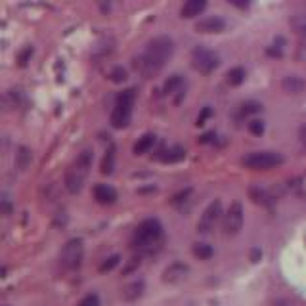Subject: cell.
<instances>
[{
  "mask_svg": "<svg viewBox=\"0 0 306 306\" xmlns=\"http://www.w3.org/2000/svg\"><path fill=\"white\" fill-rule=\"evenodd\" d=\"M174 52V42L171 37H155L144 50V54L134 58V69L140 73L144 79L157 77L165 63L171 60Z\"/></svg>",
  "mask_w": 306,
  "mask_h": 306,
  "instance_id": "1",
  "label": "cell"
},
{
  "mask_svg": "<svg viewBox=\"0 0 306 306\" xmlns=\"http://www.w3.org/2000/svg\"><path fill=\"white\" fill-rule=\"evenodd\" d=\"M163 239V226L157 218H146L140 222L132 236V247L140 253H151Z\"/></svg>",
  "mask_w": 306,
  "mask_h": 306,
  "instance_id": "2",
  "label": "cell"
},
{
  "mask_svg": "<svg viewBox=\"0 0 306 306\" xmlns=\"http://www.w3.org/2000/svg\"><path fill=\"white\" fill-rule=\"evenodd\" d=\"M92 161H94V151L92 149H85V151L79 153V157L73 161V165L67 169V173H65V188H67L69 193H79L82 189L88 173H90Z\"/></svg>",
  "mask_w": 306,
  "mask_h": 306,
  "instance_id": "3",
  "label": "cell"
},
{
  "mask_svg": "<svg viewBox=\"0 0 306 306\" xmlns=\"http://www.w3.org/2000/svg\"><path fill=\"white\" fill-rule=\"evenodd\" d=\"M134 90H123L117 96V102H115V109L111 111V126L113 128H125L130 125V119H132V105H134Z\"/></svg>",
  "mask_w": 306,
  "mask_h": 306,
  "instance_id": "4",
  "label": "cell"
},
{
  "mask_svg": "<svg viewBox=\"0 0 306 306\" xmlns=\"http://www.w3.org/2000/svg\"><path fill=\"white\" fill-rule=\"evenodd\" d=\"M283 155L275 153V151H255L243 157V165L251 171H270L275 166L283 165Z\"/></svg>",
  "mask_w": 306,
  "mask_h": 306,
  "instance_id": "5",
  "label": "cell"
},
{
  "mask_svg": "<svg viewBox=\"0 0 306 306\" xmlns=\"http://www.w3.org/2000/svg\"><path fill=\"white\" fill-rule=\"evenodd\" d=\"M82 257H85V245H82V239H69L67 243L63 245L62 249V264L65 270H77L82 262Z\"/></svg>",
  "mask_w": 306,
  "mask_h": 306,
  "instance_id": "6",
  "label": "cell"
},
{
  "mask_svg": "<svg viewBox=\"0 0 306 306\" xmlns=\"http://www.w3.org/2000/svg\"><path fill=\"white\" fill-rule=\"evenodd\" d=\"M218 63H220L218 55L214 54L212 50H209V48L197 46L191 52V65H193V69L203 73V75L212 73V71L218 67Z\"/></svg>",
  "mask_w": 306,
  "mask_h": 306,
  "instance_id": "7",
  "label": "cell"
},
{
  "mask_svg": "<svg viewBox=\"0 0 306 306\" xmlns=\"http://www.w3.org/2000/svg\"><path fill=\"white\" fill-rule=\"evenodd\" d=\"M220 216H222V203H220V199H214L212 203H209V207L205 209L199 222H197V232L205 234V236L211 234L214 226L218 224Z\"/></svg>",
  "mask_w": 306,
  "mask_h": 306,
  "instance_id": "8",
  "label": "cell"
},
{
  "mask_svg": "<svg viewBox=\"0 0 306 306\" xmlns=\"http://www.w3.org/2000/svg\"><path fill=\"white\" fill-rule=\"evenodd\" d=\"M243 228V205L234 201L224 214V234L226 236H237Z\"/></svg>",
  "mask_w": 306,
  "mask_h": 306,
  "instance_id": "9",
  "label": "cell"
},
{
  "mask_svg": "<svg viewBox=\"0 0 306 306\" xmlns=\"http://www.w3.org/2000/svg\"><path fill=\"white\" fill-rule=\"evenodd\" d=\"M189 268L184 264V262H174L171 266L166 268L165 272H163V282L166 283H178L182 282L186 275H188Z\"/></svg>",
  "mask_w": 306,
  "mask_h": 306,
  "instance_id": "10",
  "label": "cell"
},
{
  "mask_svg": "<svg viewBox=\"0 0 306 306\" xmlns=\"http://www.w3.org/2000/svg\"><path fill=\"white\" fill-rule=\"evenodd\" d=\"M196 29L199 33H222L226 29V21L222 19V17H205L201 21H197Z\"/></svg>",
  "mask_w": 306,
  "mask_h": 306,
  "instance_id": "11",
  "label": "cell"
},
{
  "mask_svg": "<svg viewBox=\"0 0 306 306\" xmlns=\"http://www.w3.org/2000/svg\"><path fill=\"white\" fill-rule=\"evenodd\" d=\"M94 199L100 205H113L117 201V191L107 184H98L94 186Z\"/></svg>",
  "mask_w": 306,
  "mask_h": 306,
  "instance_id": "12",
  "label": "cell"
},
{
  "mask_svg": "<svg viewBox=\"0 0 306 306\" xmlns=\"http://www.w3.org/2000/svg\"><path fill=\"white\" fill-rule=\"evenodd\" d=\"M205 8H207V0H186L180 10V14H182V17L189 19V17L199 16Z\"/></svg>",
  "mask_w": 306,
  "mask_h": 306,
  "instance_id": "13",
  "label": "cell"
},
{
  "mask_svg": "<svg viewBox=\"0 0 306 306\" xmlns=\"http://www.w3.org/2000/svg\"><path fill=\"white\" fill-rule=\"evenodd\" d=\"M282 87L287 94H300L306 88V82L300 77H297V75H289V77H285L282 80Z\"/></svg>",
  "mask_w": 306,
  "mask_h": 306,
  "instance_id": "14",
  "label": "cell"
},
{
  "mask_svg": "<svg viewBox=\"0 0 306 306\" xmlns=\"http://www.w3.org/2000/svg\"><path fill=\"white\" fill-rule=\"evenodd\" d=\"M155 146V134H144L140 140L134 144V153L136 155H144L149 149Z\"/></svg>",
  "mask_w": 306,
  "mask_h": 306,
  "instance_id": "15",
  "label": "cell"
},
{
  "mask_svg": "<svg viewBox=\"0 0 306 306\" xmlns=\"http://www.w3.org/2000/svg\"><path fill=\"white\" fill-rule=\"evenodd\" d=\"M182 159H186V149L180 148V146H174V148L163 151L161 155V161L163 163H180Z\"/></svg>",
  "mask_w": 306,
  "mask_h": 306,
  "instance_id": "16",
  "label": "cell"
},
{
  "mask_svg": "<svg viewBox=\"0 0 306 306\" xmlns=\"http://www.w3.org/2000/svg\"><path fill=\"white\" fill-rule=\"evenodd\" d=\"M249 197L253 199V203L262 205V207H270L272 205V197L268 196V191H264L262 188H249Z\"/></svg>",
  "mask_w": 306,
  "mask_h": 306,
  "instance_id": "17",
  "label": "cell"
},
{
  "mask_svg": "<svg viewBox=\"0 0 306 306\" xmlns=\"http://www.w3.org/2000/svg\"><path fill=\"white\" fill-rule=\"evenodd\" d=\"M33 161V155H31V149L25 148V146H19L17 148V153H16V166L19 171H25L27 166L31 165Z\"/></svg>",
  "mask_w": 306,
  "mask_h": 306,
  "instance_id": "18",
  "label": "cell"
},
{
  "mask_svg": "<svg viewBox=\"0 0 306 306\" xmlns=\"http://www.w3.org/2000/svg\"><path fill=\"white\" fill-rule=\"evenodd\" d=\"M144 282L142 280H138V282H132L130 285H126L125 291H123V297L126 298V300H136V298L142 297V293H144Z\"/></svg>",
  "mask_w": 306,
  "mask_h": 306,
  "instance_id": "19",
  "label": "cell"
},
{
  "mask_svg": "<svg viewBox=\"0 0 306 306\" xmlns=\"http://www.w3.org/2000/svg\"><path fill=\"white\" fill-rule=\"evenodd\" d=\"M182 87H184V80H182L180 75H173V77H169V80L165 82V87H163V92L166 96H173L176 92H182Z\"/></svg>",
  "mask_w": 306,
  "mask_h": 306,
  "instance_id": "20",
  "label": "cell"
},
{
  "mask_svg": "<svg viewBox=\"0 0 306 306\" xmlns=\"http://www.w3.org/2000/svg\"><path fill=\"white\" fill-rule=\"evenodd\" d=\"M226 80L230 87H239V85L245 80V69L243 67H234V69H230L226 75Z\"/></svg>",
  "mask_w": 306,
  "mask_h": 306,
  "instance_id": "21",
  "label": "cell"
},
{
  "mask_svg": "<svg viewBox=\"0 0 306 306\" xmlns=\"http://www.w3.org/2000/svg\"><path fill=\"white\" fill-rule=\"evenodd\" d=\"M113 169H115V148L111 146L107 151H105V155H103V161H102V174H111L113 173Z\"/></svg>",
  "mask_w": 306,
  "mask_h": 306,
  "instance_id": "22",
  "label": "cell"
},
{
  "mask_svg": "<svg viewBox=\"0 0 306 306\" xmlns=\"http://www.w3.org/2000/svg\"><path fill=\"white\" fill-rule=\"evenodd\" d=\"M2 105H4V109L6 111L16 109L17 105H19V92H17V90H8V92H4V96H2Z\"/></svg>",
  "mask_w": 306,
  "mask_h": 306,
  "instance_id": "23",
  "label": "cell"
},
{
  "mask_svg": "<svg viewBox=\"0 0 306 306\" xmlns=\"http://www.w3.org/2000/svg\"><path fill=\"white\" fill-rule=\"evenodd\" d=\"M212 255H214V249H212L211 245H207V243L193 245V257H196V259L209 260V259H212Z\"/></svg>",
  "mask_w": 306,
  "mask_h": 306,
  "instance_id": "24",
  "label": "cell"
},
{
  "mask_svg": "<svg viewBox=\"0 0 306 306\" xmlns=\"http://www.w3.org/2000/svg\"><path fill=\"white\" fill-rule=\"evenodd\" d=\"M291 27L302 40H306V16H295L291 19Z\"/></svg>",
  "mask_w": 306,
  "mask_h": 306,
  "instance_id": "25",
  "label": "cell"
},
{
  "mask_svg": "<svg viewBox=\"0 0 306 306\" xmlns=\"http://www.w3.org/2000/svg\"><path fill=\"white\" fill-rule=\"evenodd\" d=\"M109 79L111 82H115V85H123V82H126L128 75H126V71L123 69V67H113L109 73Z\"/></svg>",
  "mask_w": 306,
  "mask_h": 306,
  "instance_id": "26",
  "label": "cell"
},
{
  "mask_svg": "<svg viewBox=\"0 0 306 306\" xmlns=\"http://www.w3.org/2000/svg\"><path fill=\"white\" fill-rule=\"evenodd\" d=\"M119 262H121V257H119V255H111L109 259H105L102 264H100V272H102V274L111 272L115 266H119Z\"/></svg>",
  "mask_w": 306,
  "mask_h": 306,
  "instance_id": "27",
  "label": "cell"
},
{
  "mask_svg": "<svg viewBox=\"0 0 306 306\" xmlns=\"http://www.w3.org/2000/svg\"><path fill=\"white\" fill-rule=\"evenodd\" d=\"M262 109V105L259 102H245L241 105V111H243V115H255V113H259Z\"/></svg>",
  "mask_w": 306,
  "mask_h": 306,
  "instance_id": "28",
  "label": "cell"
},
{
  "mask_svg": "<svg viewBox=\"0 0 306 306\" xmlns=\"http://www.w3.org/2000/svg\"><path fill=\"white\" fill-rule=\"evenodd\" d=\"M77 306H100V297L96 293H88L87 297L80 298V302Z\"/></svg>",
  "mask_w": 306,
  "mask_h": 306,
  "instance_id": "29",
  "label": "cell"
},
{
  "mask_svg": "<svg viewBox=\"0 0 306 306\" xmlns=\"http://www.w3.org/2000/svg\"><path fill=\"white\" fill-rule=\"evenodd\" d=\"M33 52H35V50H33V46H27V48L23 50V52H21V54L17 55V63H19V67H25V65L29 63V60H31Z\"/></svg>",
  "mask_w": 306,
  "mask_h": 306,
  "instance_id": "30",
  "label": "cell"
},
{
  "mask_svg": "<svg viewBox=\"0 0 306 306\" xmlns=\"http://www.w3.org/2000/svg\"><path fill=\"white\" fill-rule=\"evenodd\" d=\"M249 132L255 134V136H260V134L264 132V123L259 121V119H253L251 123H249Z\"/></svg>",
  "mask_w": 306,
  "mask_h": 306,
  "instance_id": "31",
  "label": "cell"
},
{
  "mask_svg": "<svg viewBox=\"0 0 306 306\" xmlns=\"http://www.w3.org/2000/svg\"><path fill=\"white\" fill-rule=\"evenodd\" d=\"M189 193H191V189H184V191H180V193H176V196L173 197V201H171V203H173V205H180L182 201H186V199H188Z\"/></svg>",
  "mask_w": 306,
  "mask_h": 306,
  "instance_id": "32",
  "label": "cell"
},
{
  "mask_svg": "<svg viewBox=\"0 0 306 306\" xmlns=\"http://www.w3.org/2000/svg\"><path fill=\"white\" fill-rule=\"evenodd\" d=\"M209 115H211V107H205V109L201 111V115L197 117V123H196V125H197V126L205 125V121H207V117H209Z\"/></svg>",
  "mask_w": 306,
  "mask_h": 306,
  "instance_id": "33",
  "label": "cell"
},
{
  "mask_svg": "<svg viewBox=\"0 0 306 306\" xmlns=\"http://www.w3.org/2000/svg\"><path fill=\"white\" fill-rule=\"evenodd\" d=\"M214 138H216V134L214 132H207L199 138V144H211V142H214Z\"/></svg>",
  "mask_w": 306,
  "mask_h": 306,
  "instance_id": "34",
  "label": "cell"
},
{
  "mask_svg": "<svg viewBox=\"0 0 306 306\" xmlns=\"http://www.w3.org/2000/svg\"><path fill=\"white\" fill-rule=\"evenodd\" d=\"M232 6H236V8H247L249 6V0H228Z\"/></svg>",
  "mask_w": 306,
  "mask_h": 306,
  "instance_id": "35",
  "label": "cell"
},
{
  "mask_svg": "<svg viewBox=\"0 0 306 306\" xmlns=\"http://www.w3.org/2000/svg\"><path fill=\"white\" fill-rule=\"evenodd\" d=\"M2 212H4L6 216H8L10 212H12V205H10V199H8V197H4V199H2Z\"/></svg>",
  "mask_w": 306,
  "mask_h": 306,
  "instance_id": "36",
  "label": "cell"
},
{
  "mask_svg": "<svg viewBox=\"0 0 306 306\" xmlns=\"http://www.w3.org/2000/svg\"><path fill=\"white\" fill-rule=\"evenodd\" d=\"M300 140H302V144H306V126L300 128Z\"/></svg>",
  "mask_w": 306,
  "mask_h": 306,
  "instance_id": "37",
  "label": "cell"
}]
</instances>
